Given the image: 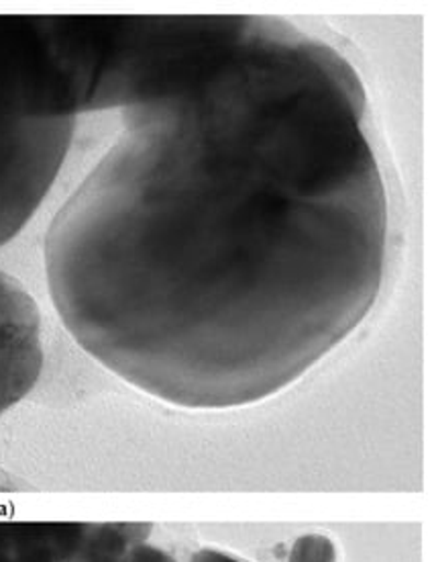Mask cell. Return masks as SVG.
Wrapping results in <instances>:
<instances>
[{
    "label": "cell",
    "mask_w": 436,
    "mask_h": 562,
    "mask_svg": "<svg viewBox=\"0 0 436 562\" xmlns=\"http://www.w3.org/2000/svg\"><path fill=\"white\" fill-rule=\"evenodd\" d=\"M362 78L248 16L125 132L54 217L61 324L127 385L186 409L269 400L378 301L388 199Z\"/></svg>",
    "instance_id": "obj_1"
},
{
    "label": "cell",
    "mask_w": 436,
    "mask_h": 562,
    "mask_svg": "<svg viewBox=\"0 0 436 562\" xmlns=\"http://www.w3.org/2000/svg\"><path fill=\"white\" fill-rule=\"evenodd\" d=\"M84 92L73 16H0V246L49 193Z\"/></svg>",
    "instance_id": "obj_2"
},
{
    "label": "cell",
    "mask_w": 436,
    "mask_h": 562,
    "mask_svg": "<svg viewBox=\"0 0 436 562\" xmlns=\"http://www.w3.org/2000/svg\"><path fill=\"white\" fill-rule=\"evenodd\" d=\"M42 370L39 307L30 291L0 268V417L30 395Z\"/></svg>",
    "instance_id": "obj_3"
},
{
    "label": "cell",
    "mask_w": 436,
    "mask_h": 562,
    "mask_svg": "<svg viewBox=\"0 0 436 562\" xmlns=\"http://www.w3.org/2000/svg\"><path fill=\"white\" fill-rule=\"evenodd\" d=\"M84 521H0V562H68Z\"/></svg>",
    "instance_id": "obj_4"
},
{
    "label": "cell",
    "mask_w": 436,
    "mask_h": 562,
    "mask_svg": "<svg viewBox=\"0 0 436 562\" xmlns=\"http://www.w3.org/2000/svg\"><path fill=\"white\" fill-rule=\"evenodd\" d=\"M153 524L102 521L87 524V532L68 562H127L133 547L147 542Z\"/></svg>",
    "instance_id": "obj_5"
},
{
    "label": "cell",
    "mask_w": 436,
    "mask_h": 562,
    "mask_svg": "<svg viewBox=\"0 0 436 562\" xmlns=\"http://www.w3.org/2000/svg\"><path fill=\"white\" fill-rule=\"evenodd\" d=\"M288 562H336L335 542L322 533H305L294 542Z\"/></svg>",
    "instance_id": "obj_6"
},
{
    "label": "cell",
    "mask_w": 436,
    "mask_h": 562,
    "mask_svg": "<svg viewBox=\"0 0 436 562\" xmlns=\"http://www.w3.org/2000/svg\"><path fill=\"white\" fill-rule=\"evenodd\" d=\"M127 562H177L174 557H170L168 552H163L161 548L153 547L149 542H141L137 547L131 548Z\"/></svg>",
    "instance_id": "obj_7"
},
{
    "label": "cell",
    "mask_w": 436,
    "mask_h": 562,
    "mask_svg": "<svg viewBox=\"0 0 436 562\" xmlns=\"http://www.w3.org/2000/svg\"><path fill=\"white\" fill-rule=\"evenodd\" d=\"M190 562H243L239 559H234L231 554H225V552H218V550H210V548H204L198 550Z\"/></svg>",
    "instance_id": "obj_8"
}]
</instances>
